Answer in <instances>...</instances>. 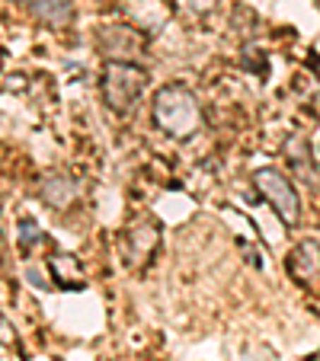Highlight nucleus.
Instances as JSON below:
<instances>
[{
  "label": "nucleus",
  "mask_w": 320,
  "mask_h": 361,
  "mask_svg": "<svg viewBox=\"0 0 320 361\" xmlns=\"http://www.w3.org/2000/svg\"><path fill=\"white\" fill-rule=\"evenodd\" d=\"M150 122L157 131H164L167 137L186 141L198 131L202 125V106H198L196 93L183 83H167L154 93V109H150Z\"/></svg>",
  "instance_id": "1"
},
{
  "label": "nucleus",
  "mask_w": 320,
  "mask_h": 361,
  "mask_svg": "<svg viewBox=\"0 0 320 361\" xmlns=\"http://www.w3.org/2000/svg\"><path fill=\"white\" fill-rule=\"evenodd\" d=\"M148 90V71L135 61H106L100 77L102 102L112 112H129L138 102V96Z\"/></svg>",
  "instance_id": "2"
},
{
  "label": "nucleus",
  "mask_w": 320,
  "mask_h": 361,
  "mask_svg": "<svg viewBox=\"0 0 320 361\" xmlns=\"http://www.w3.org/2000/svg\"><path fill=\"white\" fill-rule=\"evenodd\" d=\"M96 48L106 61H135L148 51V35L129 23H109L96 32Z\"/></svg>",
  "instance_id": "3"
},
{
  "label": "nucleus",
  "mask_w": 320,
  "mask_h": 361,
  "mask_svg": "<svg viewBox=\"0 0 320 361\" xmlns=\"http://www.w3.org/2000/svg\"><path fill=\"white\" fill-rule=\"evenodd\" d=\"M253 183H256L259 195L273 204V212L279 214L285 224H298V218H301V198H298V192H295V185L288 183L279 170L263 166V170L253 173Z\"/></svg>",
  "instance_id": "4"
},
{
  "label": "nucleus",
  "mask_w": 320,
  "mask_h": 361,
  "mask_svg": "<svg viewBox=\"0 0 320 361\" xmlns=\"http://www.w3.org/2000/svg\"><path fill=\"white\" fill-rule=\"evenodd\" d=\"M157 243H160V224L154 218H138L135 224L125 231V262L129 266H144L154 256Z\"/></svg>",
  "instance_id": "5"
},
{
  "label": "nucleus",
  "mask_w": 320,
  "mask_h": 361,
  "mask_svg": "<svg viewBox=\"0 0 320 361\" xmlns=\"http://www.w3.org/2000/svg\"><path fill=\"white\" fill-rule=\"evenodd\" d=\"M288 272H292V279L301 281V285H307V281H314L320 275V246L314 243V240H304V243L288 256Z\"/></svg>",
  "instance_id": "6"
},
{
  "label": "nucleus",
  "mask_w": 320,
  "mask_h": 361,
  "mask_svg": "<svg viewBox=\"0 0 320 361\" xmlns=\"http://www.w3.org/2000/svg\"><path fill=\"white\" fill-rule=\"evenodd\" d=\"M42 202L52 204V208H58V212H64V208H71L77 198V183L71 176H64V173H48L45 179H42Z\"/></svg>",
  "instance_id": "7"
},
{
  "label": "nucleus",
  "mask_w": 320,
  "mask_h": 361,
  "mask_svg": "<svg viewBox=\"0 0 320 361\" xmlns=\"http://www.w3.org/2000/svg\"><path fill=\"white\" fill-rule=\"evenodd\" d=\"M26 10L45 26H68L74 20V4L71 0H29Z\"/></svg>",
  "instance_id": "8"
},
{
  "label": "nucleus",
  "mask_w": 320,
  "mask_h": 361,
  "mask_svg": "<svg viewBox=\"0 0 320 361\" xmlns=\"http://www.w3.org/2000/svg\"><path fill=\"white\" fill-rule=\"evenodd\" d=\"M48 272H52L55 285H61V288H83L81 262H77L71 252H55V256H48Z\"/></svg>",
  "instance_id": "9"
},
{
  "label": "nucleus",
  "mask_w": 320,
  "mask_h": 361,
  "mask_svg": "<svg viewBox=\"0 0 320 361\" xmlns=\"http://www.w3.org/2000/svg\"><path fill=\"white\" fill-rule=\"evenodd\" d=\"M39 240H42V233H39V227H35V221H29V218L20 221V250H23V256H29Z\"/></svg>",
  "instance_id": "10"
},
{
  "label": "nucleus",
  "mask_w": 320,
  "mask_h": 361,
  "mask_svg": "<svg viewBox=\"0 0 320 361\" xmlns=\"http://www.w3.org/2000/svg\"><path fill=\"white\" fill-rule=\"evenodd\" d=\"M183 4L186 10H192V13H208L211 7H215V0H177V7Z\"/></svg>",
  "instance_id": "11"
},
{
  "label": "nucleus",
  "mask_w": 320,
  "mask_h": 361,
  "mask_svg": "<svg viewBox=\"0 0 320 361\" xmlns=\"http://www.w3.org/2000/svg\"><path fill=\"white\" fill-rule=\"evenodd\" d=\"M26 279H29V281H32V285H35V288H48V285H45V281H42V275H39V272H35V269H26Z\"/></svg>",
  "instance_id": "12"
},
{
  "label": "nucleus",
  "mask_w": 320,
  "mask_h": 361,
  "mask_svg": "<svg viewBox=\"0 0 320 361\" xmlns=\"http://www.w3.org/2000/svg\"><path fill=\"white\" fill-rule=\"evenodd\" d=\"M13 4H23V7H26V4H29V0H13Z\"/></svg>",
  "instance_id": "13"
},
{
  "label": "nucleus",
  "mask_w": 320,
  "mask_h": 361,
  "mask_svg": "<svg viewBox=\"0 0 320 361\" xmlns=\"http://www.w3.org/2000/svg\"><path fill=\"white\" fill-rule=\"evenodd\" d=\"M0 68H4V51H0Z\"/></svg>",
  "instance_id": "14"
}]
</instances>
